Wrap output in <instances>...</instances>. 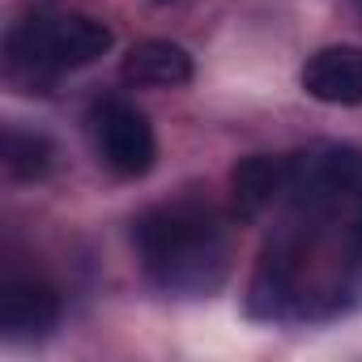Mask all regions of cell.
I'll use <instances>...</instances> for the list:
<instances>
[{
	"label": "cell",
	"instance_id": "6da1fadb",
	"mask_svg": "<svg viewBox=\"0 0 362 362\" xmlns=\"http://www.w3.org/2000/svg\"><path fill=\"white\" fill-rule=\"evenodd\" d=\"M132 243L149 281L179 298L214 294L230 273V235L218 209L179 201L136 218Z\"/></svg>",
	"mask_w": 362,
	"mask_h": 362
},
{
	"label": "cell",
	"instance_id": "7a4b0ae2",
	"mask_svg": "<svg viewBox=\"0 0 362 362\" xmlns=\"http://www.w3.org/2000/svg\"><path fill=\"white\" fill-rule=\"evenodd\" d=\"M115 43L111 26L86 13H35L9 30V77L43 86L64 69H86Z\"/></svg>",
	"mask_w": 362,
	"mask_h": 362
},
{
	"label": "cell",
	"instance_id": "3957f363",
	"mask_svg": "<svg viewBox=\"0 0 362 362\" xmlns=\"http://www.w3.org/2000/svg\"><path fill=\"white\" fill-rule=\"evenodd\" d=\"M90 136H94V149L107 162V170H115L119 179H141L158 162L153 124L132 103H119V98L98 103L90 111Z\"/></svg>",
	"mask_w": 362,
	"mask_h": 362
},
{
	"label": "cell",
	"instance_id": "277c9868",
	"mask_svg": "<svg viewBox=\"0 0 362 362\" xmlns=\"http://www.w3.org/2000/svg\"><path fill=\"white\" fill-rule=\"evenodd\" d=\"M298 86L328 107H362V52L358 47H320L307 56Z\"/></svg>",
	"mask_w": 362,
	"mask_h": 362
},
{
	"label": "cell",
	"instance_id": "5b68a950",
	"mask_svg": "<svg viewBox=\"0 0 362 362\" xmlns=\"http://www.w3.org/2000/svg\"><path fill=\"white\" fill-rule=\"evenodd\" d=\"M60 324V294L43 281H9L0 290V332L9 341L47 337Z\"/></svg>",
	"mask_w": 362,
	"mask_h": 362
},
{
	"label": "cell",
	"instance_id": "8992f818",
	"mask_svg": "<svg viewBox=\"0 0 362 362\" xmlns=\"http://www.w3.org/2000/svg\"><path fill=\"white\" fill-rule=\"evenodd\" d=\"M119 77L128 86H145V90H175V86L192 81V56L170 39H145V43L128 47Z\"/></svg>",
	"mask_w": 362,
	"mask_h": 362
},
{
	"label": "cell",
	"instance_id": "52a82bcc",
	"mask_svg": "<svg viewBox=\"0 0 362 362\" xmlns=\"http://www.w3.org/2000/svg\"><path fill=\"white\" fill-rule=\"evenodd\" d=\"M230 192H235L239 218H256L260 209L273 205L277 192H286V162L281 158H269V153L239 158L235 170H230Z\"/></svg>",
	"mask_w": 362,
	"mask_h": 362
},
{
	"label": "cell",
	"instance_id": "ba28073f",
	"mask_svg": "<svg viewBox=\"0 0 362 362\" xmlns=\"http://www.w3.org/2000/svg\"><path fill=\"white\" fill-rule=\"evenodd\" d=\"M52 166H56V145L43 132H22V128L5 132V170L13 179L35 184V179H43Z\"/></svg>",
	"mask_w": 362,
	"mask_h": 362
},
{
	"label": "cell",
	"instance_id": "9c48e42d",
	"mask_svg": "<svg viewBox=\"0 0 362 362\" xmlns=\"http://www.w3.org/2000/svg\"><path fill=\"white\" fill-rule=\"evenodd\" d=\"M153 5H170V0H153Z\"/></svg>",
	"mask_w": 362,
	"mask_h": 362
},
{
	"label": "cell",
	"instance_id": "30bf717a",
	"mask_svg": "<svg viewBox=\"0 0 362 362\" xmlns=\"http://www.w3.org/2000/svg\"><path fill=\"white\" fill-rule=\"evenodd\" d=\"M358 5H362V0H358Z\"/></svg>",
	"mask_w": 362,
	"mask_h": 362
}]
</instances>
